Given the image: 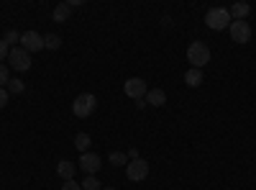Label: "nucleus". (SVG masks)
Instances as JSON below:
<instances>
[{
    "mask_svg": "<svg viewBox=\"0 0 256 190\" xmlns=\"http://www.w3.org/2000/svg\"><path fill=\"white\" fill-rule=\"evenodd\" d=\"M74 146L84 154V152H88V146H90V136H88V134H77V136H74Z\"/></svg>",
    "mask_w": 256,
    "mask_h": 190,
    "instance_id": "nucleus-15",
    "label": "nucleus"
},
{
    "mask_svg": "<svg viewBox=\"0 0 256 190\" xmlns=\"http://www.w3.org/2000/svg\"><path fill=\"white\" fill-rule=\"evenodd\" d=\"M82 190H102V187H100V180L95 175H88L84 182H82Z\"/></svg>",
    "mask_w": 256,
    "mask_h": 190,
    "instance_id": "nucleus-17",
    "label": "nucleus"
},
{
    "mask_svg": "<svg viewBox=\"0 0 256 190\" xmlns=\"http://www.w3.org/2000/svg\"><path fill=\"white\" fill-rule=\"evenodd\" d=\"M230 36L236 44H246V41L251 39V26L246 24V21H233L230 24Z\"/></svg>",
    "mask_w": 256,
    "mask_h": 190,
    "instance_id": "nucleus-9",
    "label": "nucleus"
},
{
    "mask_svg": "<svg viewBox=\"0 0 256 190\" xmlns=\"http://www.w3.org/2000/svg\"><path fill=\"white\" fill-rule=\"evenodd\" d=\"M20 49H26L28 54H31V52H41V49H44V36L36 34V31L20 34Z\"/></svg>",
    "mask_w": 256,
    "mask_h": 190,
    "instance_id": "nucleus-5",
    "label": "nucleus"
},
{
    "mask_svg": "<svg viewBox=\"0 0 256 190\" xmlns=\"http://www.w3.org/2000/svg\"><path fill=\"white\" fill-rule=\"evenodd\" d=\"M18 39H20V36H18L16 31H6V39H3V41H6V44H10V41H18Z\"/></svg>",
    "mask_w": 256,
    "mask_h": 190,
    "instance_id": "nucleus-23",
    "label": "nucleus"
},
{
    "mask_svg": "<svg viewBox=\"0 0 256 190\" xmlns=\"http://www.w3.org/2000/svg\"><path fill=\"white\" fill-rule=\"evenodd\" d=\"M8 95H10V93H8L6 88H0V108H6V105H8Z\"/></svg>",
    "mask_w": 256,
    "mask_h": 190,
    "instance_id": "nucleus-22",
    "label": "nucleus"
},
{
    "mask_svg": "<svg viewBox=\"0 0 256 190\" xmlns=\"http://www.w3.org/2000/svg\"><path fill=\"white\" fill-rule=\"evenodd\" d=\"M8 59H10V67H13V70H18V72H26V70L31 67V54H28L26 49H20V47L10 49Z\"/></svg>",
    "mask_w": 256,
    "mask_h": 190,
    "instance_id": "nucleus-4",
    "label": "nucleus"
},
{
    "mask_svg": "<svg viewBox=\"0 0 256 190\" xmlns=\"http://www.w3.org/2000/svg\"><path fill=\"white\" fill-rule=\"evenodd\" d=\"M80 167H82L84 177H88V175H98V172H100L102 162H100V157H98V154H92V152H84V154L80 157Z\"/></svg>",
    "mask_w": 256,
    "mask_h": 190,
    "instance_id": "nucleus-6",
    "label": "nucleus"
},
{
    "mask_svg": "<svg viewBox=\"0 0 256 190\" xmlns=\"http://www.w3.org/2000/svg\"><path fill=\"white\" fill-rule=\"evenodd\" d=\"M62 190H82V185H80V182H74V180H64Z\"/></svg>",
    "mask_w": 256,
    "mask_h": 190,
    "instance_id": "nucleus-21",
    "label": "nucleus"
},
{
    "mask_svg": "<svg viewBox=\"0 0 256 190\" xmlns=\"http://www.w3.org/2000/svg\"><path fill=\"white\" fill-rule=\"evenodd\" d=\"M205 24L212 29V31H223L230 26V13L226 8H210L208 16H205Z\"/></svg>",
    "mask_w": 256,
    "mask_h": 190,
    "instance_id": "nucleus-3",
    "label": "nucleus"
},
{
    "mask_svg": "<svg viewBox=\"0 0 256 190\" xmlns=\"http://www.w3.org/2000/svg\"><path fill=\"white\" fill-rule=\"evenodd\" d=\"M8 82H10V77H8V67L3 65V62H0V88L8 85Z\"/></svg>",
    "mask_w": 256,
    "mask_h": 190,
    "instance_id": "nucleus-19",
    "label": "nucleus"
},
{
    "mask_svg": "<svg viewBox=\"0 0 256 190\" xmlns=\"http://www.w3.org/2000/svg\"><path fill=\"white\" fill-rule=\"evenodd\" d=\"M184 82L190 88H198L200 82H202V70H195V67H190L187 72H184Z\"/></svg>",
    "mask_w": 256,
    "mask_h": 190,
    "instance_id": "nucleus-13",
    "label": "nucleus"
},
{
    "mask_svg": "<svg viewBox=\"0 0 256 190\" xmlns=\"http://www.w3.org/2000/svg\"><path fill=\"white\" fill-rule=\"evenodd\" d=\"M230 18H236V21H244L248 13H251V6L248 3H236V6H230Z\"/></svg>",
    "mask_w": 256,
    "mask_h": 190,
    "instance_id": "nucleus-12",
    "label": "nucleus"
},
{
    "mask_svg": "<svg viewBox=\"0 0 256 190\" xmlns=\"http://www.w3.org/2000/svg\"><path fill=\"white\" fill-rule=\"evenodd\" d=\"M187 59L195 70H202L210 62V49H208L205 41H192V44L187 47Z\"/></svg>",
    "mask_w": 256,
    "mask_h": 190,
    "instance_id": "nucleus-1",
    "label": "nucleus"
},
{
    "mask_svg": "<svg viewBox=\"0 0 256 190\" xmlns=\"http://www.w3.org/2000/svg\"><path fill=\"white\" fill-rule=\"evenodd\" d=\"M95 108H98V98H95L92 93H82V95H77L74 103H72V113H74L77 118H88L90 113H95Z\"/></svg>",
    "mask_w": 256,
    "mask_h": 190,
    "instance_id": "nucleus-2",
    "label": "nucleus"
},
{
    "mask_svg": "<svg viewBox=\"0 0 256 190\" xmlns=\"http://www.w3.org/2000/svg\"><path fill=\"white\" fill-rule=\"evenodd\" d=\"M108 190H113V187H108Z\"/></svg>",
    "mask_w": 256,
    "mask_h": 190,
    "instance_id": "nucleus-26",
    "label": "nucleus"
},
{
    "mask_svg": "<svg viewBox=\"0 0 256 190\" xmlns=\"http://www.w3.org/2000/svg\"><path fill=\"white\" fill-rule=\"evenodd\" d=\"M70 13H72V6H70V3H59V6L54 8V21L64 24V21L70 18Z\"/></svg>",
    "mask_w": 256,
    "mask_h": 190,
    "instance_id": "nucleus-14",
    "label": "nucleus"
},
{
    "mask_svg": "<svg viewBox=\"0 0 256 190\" xmlns=\"http://www.w3.org/2000/svg\"><path fill=\"white\" fill-rule=\"evenodd\" d=\"M6 54H10V49H8V44L3 39H0V59H6Z\"/></svg>",
    "mask_w": 256,
    "mask_h": 190,
    "instance_id": "nucleus-24",
    "label": "nucleus"
},
{
    "mask_svg": "<svg viewBox=\"0 0 256 190\" xmlns=\"http://www.w3.org/2000/svg\"><path fill=\"white\" fill-rule=\"evenodd\" d=\"M146 103L148 105H154V108H162V105L166 103V93L164 90H148V95H146Z\"/></svg>",
    "mask_w": 256,
    "mask_h": 190,
    "instance_id": "nucleus-10",
    "label": "nucleus"
},
{
    "mask_svg": "<svg viewBox=\"0 0 256 190\" xmlns=\"http://www.w3.org/2000/svg\"><path fill=\"white\" fill-rule=\"evenodd\" d=\"M8 93H13V95H18V93H24V82H20V80H10L8 82Z\"/></svg>",
    "mask_w": 256,
    "mask_h": 190,
    "instance_id": "nucleus-18",
    "label": "nucleus"
},
{
    "mask_svg": "<svg viewBox=\"0 0 256 190\" xmlns=\"http://www.w3.org/2000/svg\"><path fill=\"white\" fill-rule=\"evenodd\" d=\"M56 172H59L62 180H72V177H74V164L67 162V159H62V162L56 164Z\"/></svg>",
    "mask_w": 256,
    "mask_h": 190,
    "instance_id": "nucleus-11",
    "label": "nucleus"
},
{
    "mask_svg": "<svg viewBox=\"0 0 256 190\" xmlns=\"http://www.w3.org/2000/svg\"><path fill=\"white\" fill-rule=\"evenodd\" d=\"M123 90H126L128 98L141 100V98L146 95V82H144L141 77H128V80H126V85H123Z\"/></svg>",
    "mask_w": 256,
    "mask_h": 190,
    "instance_id": "nucleus-7",
    "label": "nucleus"
},
{
    "mask_svg": "<svg viewBox=\"0 0 256 190\" xmlns=\"http://www.w3.org/2000/svg\"><path fill=\"white\" fill-rule=\"evenodd\" d=\"M44 47H46V49H59V47H62V39H59L56 34H46V36H44Z\"/></svg>",
    "mask_w": 256,
    "mask_h": 190,
    "instance_id": "nucleus-16",
    "label": "nucleus"
},
{
    "mask_svg": "<svg viewBox=\"0 0 256 190\" xmlns=\"http://www.w3.org/2000/svg\"><path fill=\"white\" fill-rule=\"evenodd\" d=\"M126 157H128V159H138V152H136V149H131V152H128Z\"/></svg>",
    "mask_w": 256,
    "mask_h": 190,
    "instance_id": "nucleus-25",
    "label": "nucleus"
},
{
    "mask_svg": "<svg viewBox=\"0 0 256 190\" xmlns=\"http://www.w3.org/2000/svg\"><path fill=\"white\" fill-rule=\"evenodd\" d=\"M126 162H128L126 154H120V152H113L110 154V164H126Z\"/></svg>",
    "mask_w": 256,
    "mask_h": 190,
    "instance_id": "nucleus-20",
    "label": "nucleus"
},
{
    "mask_svg": "<svg viewBox=\"0 0 256 190\" xmlns=\"http://www.w3.org/2000/svg\"><path fill=\"white\" fill-rule=\"evenodd\" d=\"M126 172H128V180L138 182V180L148 177V162H144V159H131V162H128V167H126Z\"/></svg>",
    "mask_w": 256,
    "mask_h": 190,
    "instance_id": "nucleus-8",
    "label": "nucleus"
}]
</instances>
